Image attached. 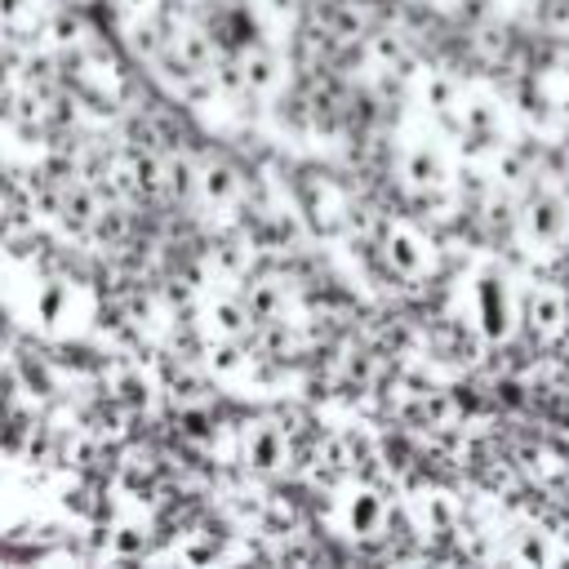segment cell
Returning a JSON list of instances; mask_svg holds the SVG:
<instances>
[{"label":"cell","instance_id":"cell-11","mask_svg":"<svg viewBox=\"0 0 569 569\" xmlns=\"http://www.w3.org/2000/svg\"><path fill=\"white\" fill-rule=\"evenodd\" d=\"M476 293H480V329H485L489 338H507V329H511V307H507L502 280H498V276H485Z\"/></svg>","mask_w":569,"mask_h":569},{"label":"cell","instance_id":"cell-8","mask_svg":"<svg viewBox=\"0 0 569 569\" xmlns=\"http://www.w3.org/2000/svg\"><path fill=\"white\" fill-rule=\"evenodd\" d=\"M520 320H525V329L533 333V338H556L560 329H565V320H569V298L560 293V289H551V284H533V289H525V302H520Z\"/></svg>","mask_w":569,"mask_h":569},{"label":"cell","instance_id":"cell-7","mask_svg":"<svg viewBox=\"0 0 569 569\" xmlns=\"http://www.w3.org/2000/svg\"><path fill=\"white\" fill-rule=\"evenodd\" d=\"M244 307L253 316L258 329H271V325H289V307H293V284L284 276H253L244 284Z\"/></svg>","mask_w":569,"mask_h":569},{"label":"cell","instance_id":"cell-13","mask_svg":"<svg viewBox=\"0 0 569 569\" xmlns=\"http://www.w3.org/2000/svg\"><path fill=\"white\" fill-rule=\"evenodd\" d=\"M120 9H124V13H147L151 0H120Z\"/></svg>","mask_w":569,"mask_h":569},{"label":"cell","instance_id":"cell-5","mask_svg":"<svg viewBox=\"0 0 569 569\" xmlns=\"http://www.w3.org/2000/svg\"><path fill=\"white\" fill-rule=\"evenodd\" d=\"M338 525L347 538H387L391 533V507L373 485L356 480L338 507Z\"/></svg>","mask_w":569,"mask_h":569},{"label":"cell","instance_id":"cell-1","mask_svg":"<svg viewBox=\"0 0 569 569\" xmlns=\"http://www.w3.org/2000/svg\"><path fill=\"white\" fill-rule=\"evenodd\" d=\"M240 462L262 476V480H280L302 462L298 449V427H289L284 413H258L240 427Z\"/></svg>","mask_w":569,"mask_h":569},{"label":"cell","instance_id":"cell-10","mask_svg":"<svg viewBox=\"0 0 569 569\" xmlns=\"http://www.w3.org/2000/svg\"><path fill=\"white\" fill-rule=\"evenodd\" d=\"M400 178L413 187V191H440L445 187V160L431 151V147H409L405 160H400Z\"/></svg>","mask_w":569,"mask_h":569},{"label":"cell","instance_id":"cell-4","mask_svg":"<svg viewBox=\"0 0 569 569\" xmlns=\"http://www.w3.org/2000/svg\"><path fill=\"white\" fill-rule=\"evenodd\" d=\"M191 196L204 209H236L244 200V173L227 156H204L191 164Z\"/></svg>","mask_w":569,"mask_h":569},{"label":"cell","instance_id":"cell-12","mask_svg":"<svg viewBox=\"0 0 569 569\" xmlns=\"http://www.w3.org/2000/svg\"><path fill=\"white\" fill-rule=\"evenodd\" d=\"M516 560H551V547H542V533H525V542L516 547Z\"/></svg>","mask_w":569,"mask_h":569},{"label":"cell","instance_id":"cell-15","mask_svg":"<svg viewBox=\"0 0 569 569\" xmlns=\"http://www.w3.org/2000/svg\"><path fill=\"white\" fill-rule=\"evenodd\" d=\"M9 365V347H4V338H0V369Z\"/></svg>","mask_w":569,"mask_h":569},{"label":"cell","instance_id":"cell-9","mask_svg":"<svg viewBox=\"0 0 569 569\" xmlns=\"http://www.w3.org/2000/svg\"><path fill=\"white\" fill-rule=\"evenodd\" d=\"M236 76L249 93H271L280 84V58L262 44H249V49L236 53Z\"/></svg>","mask_w":569,"mask_h":569},{"label":"cell","instance_id":"cell-6","mask_svg":"<svg viewBox=\"0 0 569 569\" xmlns=\"http://www.w3.org/2000/svg\"><path fill=\"white\" fill-rule=\"evenodd\" d=\"M298 204L320 231H338L351 222V196L329 178V173H307L298 182Z\"/></svg>","mask_w":569,"mask_h":569},{"label":"cell","instance_id":"cell-2","mask_svg":"<svg viewBox=\"0 0 569 569\" xmlns=\"http://www.w3.org/2000/svg\"><path fill=\"white\" fill-rule=\"evenodd\" d=\"M378 253H382L387 271L400 276V280H422L431 271V240L413 222H405V218H387L382 222Z\"/></svg>","mask_w":569,"mask_h":569},{"label":"cell","instance_id":"cell-14","mask_svg":"<svg viewBox=\"0 0 569 569\" xmlns=\"http://www.w3.org/2000/svg\"><path fill=\"white\" fill-rule=\"evenodd\" d=\"M560 58H565V62H569V31H565V36H560Z\"/></svg>","mask_w":569,"mask_h":569},{"label":"cell","instance_id":"cell-3","mask_svg":"<svg viewBox=\"0 0 569 569\" xmlns=\"http://www.w3.org/2000/svg\"><path fill=\"white\" fill-rule=\"evenodd\" d=\"M520 236L533 253H556L569 240V204L560 191H538L520 209Z\"/></svg>","mask_w":569,"mask_h":569}]
</instances>
